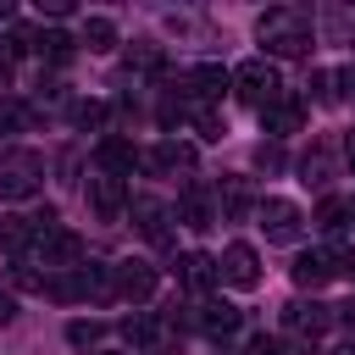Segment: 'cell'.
<instances>
[{"label": "cell", "instance_id": "obj_27", "mask_svg": "<svg viewBox=\"0 0 355 355\" xmlns=\"http://www.w3.org/2000/svg\"><path fill=\"white\" fill-rule=\"evenodd\" d=\"M100 333H105L100 322H72V327H67V344H78V349H89V344H94Z\"/></svg>", "mask_w": 355, "mask_h": 355}, {"label": "cell", "instance_id": "obj_18", "mask_svg": "<svg viewBox=\"0 0 355 355\" xmlns=\"http://www.w3.org/2000/svg\"><path fill=\"white\" fill-rule=\"evenodd\" d=\"M183 83H189V89H194V94H200V100H216V94H222V89H227V72H222V67H216V61H205V67H194V72H189V78H183Z\"/></svg>", "mask_w": 355, "mask_h": 355}, {"label": "cell", "instance_id": "obj_30", "mask_svg": "<svg viewBox=\"0 0 355 355\" xmlns=\"http://www.w3.org/2000/svg\"><path fill=\"white\" fill-rule=\"evenodd\" d=\"M244 355H283V344H277V338H266V333H255Z\"/></svg>", "mask_w": 355, "mask_h": 355}, {"label": "cell", "instance_id": "obj_6", "mask_svg": "<svg viewBox=\"0 0 355 355\" xmlns=\"http://www.w3.org/2000/svg\"><path fill=\"white\" fill-rule=\"evenodd\" d=\"M111 294L116 300H150L155 294V266L150 261H116L111 266Z\"/></svg>", "mask_w": 355, "mask_h": 355}, {"label": "cell", "instance_id": "obj_1", "mask_svg": "<svg viewBox=\"0 0 355 355\" xmlns=\"http://www.w3.org/2000/svg\"><path fill=\"white\" fill-rule=\"evenodd\" d=\"M255 39H261L272 55H305V50H311V17H305L300 6H272V11H261Z\"/></svg>", "mask_w": 355, "mask_h": 355}, {"label": "cell", "instance_id": "obj_34", "mask_svg": "<svg viewBox=\"0 0 355 355\" xmlns=\"http://www.w3.org/2000/svg\"><path fill=\"white\" fill-rule=\"evenodd\" d=\"M333 355H355V344H344V349H333Z\"/></svg>", "mask_w": 355, "mask_h": 355}, {"label": "cell", "instance_id": "obj_25", "mask_svg": "<svg viewBox=\"0 0 355 355\" xmlns=\"http://www.w3.org/2000/svg\"><path fill=\"white\" fill-rule=\"evenodd\" d=\"M311 94H316L322 105H333V100H338V78H333V72H311Z\"/></svg>", "mask_w": 355, "mask_h": 355}, {"label": "cell", "instance_id": "obj_29", "mask_svg": "<svg viewBox=\"0 0 355 355\" xmlns=\"http://www.w3.org/2000/svg\"><path fill=\"white\" fill-rule=\"evenodd\" d=\"M11 283H17V288H44V277H39L28 261H17V266H11Z\"/></svg>", "mask_w": 355, "mask_h": 355}, {"label": "cell", "instance_id": "obj_33", "mask_svg": "<svg viewBox=\"0 0 355 355\" xmlns=\"http://www.w3.org/2000/svg\"><path fill=\"white\" fill-rule=\"evenodd\" d=\"M344 161H349V172H355V133H344Z\"/></svg>", "mask_w": 355, "mask_h": 355}, {"label": "cell", "instance_id": "obj_26", "mask_svg": "<svg viewBox=\"0 0 355 355\" xmlns=\"http://www.w3.org/2000/svg\"><path fill=\"white\" fill-rule=\"evenodd\" d=\"M194 128H200V139H222V133H227V128H222V116H216L211 105H200V111H194Z\"/></svg>", "mask_w": 355, "mask_h": 355}, {"label": "cell", "instance_id": "obj_19", "mask_svg": "<svg viewBox=\"0 0 355 355\" xmlns=\"http://www.w3.org/2000/svg\"><path fill=\"white\" fill-rule=\"evenodd\" d=\"M89 200H94V211L111 222V216L122 211V178H94V183H89Z\"/></svg>", "mask_w": 355, "mask_h": 355}, {"label": "cell", "instance_id": "obj_21", "mask_svg": "<svg viewBox=\"0 0 355 355\" xmlns=\"http://www.w3.org/2000/svg\"><path fill=\"white\" fill-rule=\"evenodd\" d=\"M344 222H349V200H338V194H327L322 205H316V227L333 239V233H344Z\"/></svg>", "mask_w": 355, "mask_h": 355}, {"label": "cell", "instance_id": "obj_28", "mask_svg": "<svg viewBox=\"0 0 355 355\" xmlns=\"http://www.w3.org/2000/svg\"><path fill=\"white\" fill-rule=\"evenodd\" d=\"M78 122H83V128H100V122H105V105H100V100H78Z\"/></svg>", "mask_w": 355, "mask_h": 355}, {"label": "cell", "instance_id": "obj_35", "mask_svg": "<svg viewBox=\"0 0 355 355\" xmlns=\"http://www.w3.org/2000/svg\"><path fill=\"white\" fill-rule=\"evenodd\" d=\"M344 272H349V277H355V255H349V261H344Z\"/></svg>", "mask_w": 355, "mask_h": 355}, {"label": "cell", "instance_id": "obj_12", "mask_svg": "<svg viewBox=\"0 0 355 355\" xmlns=\"http://www.w3.org/2000/svg\"><path fill=\"white\" fill-rule=\"evenodd\" d=\"M100 166H105V178H133V166H144V155L128 139H100Z\"/></svg>", "mask_w": 355, "mask_h": 355}, {"label": "cell", "instance_id": "obj_3", "mask_svg": "<svg viewBox=\"0 0 355 355\" xmlns=\"http://www.w3.org/2000/svg\"><path fill=\"white\" fill-rule=\"evenodd\" d=\"M33 255L55 272H72V266H83V239L55 227V216L44 211V216H33Z\"/></svg>", "mask_w": 355, "mask_h": 355}, {"label": "cell", "instance_id": "obj_7", "mask_svg": "<svg viewBox=\"0 0 355 355\" xmlns=\"http://www.w3.org/2000/svg\"><path fill=\"white\" fill-rule=\"evenodd\" d=\"M216 277L233 283V288H255V283H261V261H255V250H250V244H227L222 261H216Z\"/></svg>", "mask_w": 355, "mask_h": 355}, {"label": "cell", "instance_id": "obj_17", "mask_svg": "<svg viewBox=\"0 0 355 355\" xmlns=\"http://www.w3.org/2000/svg\"><path fill=\"white\" fill-rule=\"evenodd\" d=\"M178 216H183V227H194V233H200V227H211V222H216V205H211V194H205V189H189V194H183V205H178Z\"/></svg>", "mask_w": 355, "mask_h": 355}, {"label": "cell", "instance_id": "obj_22", "mask_svg": "<svg viewBox=\"0 0 355 355\" xmlns=\"http://www.w3.org/2000/svg\"><path fill=\"white\" fill-rule=\"evenodd\" d=\"M83 44H89L94 55H105V50L116 44V28H111V17H89V22H83Z\"/></svg>", "mask_w": 355, "mask_h": 355}, {"label": "cell", "instance_id": "obj_31", "mask_svg": "<svg viewBox=\"0 0 355 355\" xmlns=\"http://www.w3.org/2000/svg\"><path fill=\"white\" fill-rule=\"evenodd\" d=\"M255 161L272 172V166H283V150H277V144H261V150H255Z\"/></svg>", "mask_w": 355, "mask_h": 355}, {"label": "cell", "instance_id": "obj_10", "mask_svg": "<svg viewBox=\"0 0 355 355\" xmlns=\"http://www.w3.org/2000/svg\"><path fill=\"white\" fill-rule=\"evenodd\" d=\"M144 166L161 172V178H172V172H194V144H183V139H161V144L144 155Z\"/></svg>", "mask_w": 355, "mask_h": 355}, {"label": "cell", "instance_id": "obj_16", "mask_svg": "<svg viewBox=\"0 0 355 355\" xmlns=\"http://www.w3.org/2000/svg\"><path fill=\"white\" fill-rule=\"evenodd\" d=\"M161 333H166V322H161V316H150V311H133V316H122V338H128L133 349H150Z\"/></svg>", "mask_w": 355, "mask_h": 355}, {"label": "cell", "instance_id": "obj_9", "mask_svg": "<svg viewBox=\"0 0 355 355\" xmlns=\"http://www.w3.org/2000/svg\"><path fill=\"white\" fill-rule=\"evenodd\" d=\"M194 327H200L205 338H233V333L244 327V311H239V305H227V300H205V305H200V316H194Z\"/></svg>", "mask_w": 355, "mask_h": 355}, {"label": "cell", "instance_id": "obj_20", "mask_svg": "<svg viewBox=\"0 0 355 355\" xmlns=\"http://www.w3.org/2000/svg\"><path fill=\"white\" fill-rule=\"evenodd\" d=\"M33 244V216H0V250L22 255Z\"/></svg>", "mask_w": 355, "mask_h": 355}, {"label": "cell", "instance_id": "obj_36", "mask_svg": "<svg viewBox=\"0 0 355 355\" xmlns=\"http://www.w3.org/2000/svg\"><path fill=\"white\" fill-rule=\"evenodd\" d=\"M349 211H355V205H349Z\"/></svg>", "mask_w": 355, "mask_h": 355}, {"label": "cell", "instance_id": "obj_4", "mask_svg": "<svg viewBox=\"0 0 355 355\" xmlns=\"http://www.w3.org/2000/svg\"><path fill=\"white\" fill-rule=\"evenodd\" d=\"M233 83H239V100H244V105H255V111H266V105H277V100H283V78H277V67H272L266 55L239 61V67H233Z\"/></svg>", "mask_w": 355, "mask_h": 355}, {"label": "cell", "instance_id": "obj_23", "mask_svg": "<svg viewBox=\"0 0 355 355\" xmlns=\"http://www.w3.org/2000/svg\"><path fill=\"white\" fill-rule=\"evenodd\" d=\"M28 50H39V55H50V61H67V55H72V39H67L61 28H50V33H33Z\"/></svg>", "mask_w": 355, "mask_h": 355}, {"label": "cell", "instance_id": "obj_32", "mask_svg": "<svg viewBox=\"0 0 355 355\" xmlns=\"http://www.w3.org/2000/svg\"><path fill=\"white\" fill-rule=\"evenodd\" d=\"M11 316H17V300H11V294H6V288H0V327H6V322H11Z\"/></svg>", "mask_w": 355, "mask_h": 355}, {"label": "cell", "instance_id": "obj_8", "mask_svg": "<svg viewBox=\"0 0 355 355\" xmlns=\"http://www.w3.org/2000/svg\"><path fill=\"white\" fill-rule=\"evenodd\" d=\"M344 261H349V255H338V250H305V255L294 261V283H300V288H322L333 272H344Z\"/></svg>", "mask_w": 355, "mask_h": 355}, {"label": "cell", "instance_id": "obj_11", "mask_svg": "<svg viewBox=\"0 0 355 355\" xmlns=\"http://www.w3.org/2000/svg\"><path fill=\"white\" fill-rule=\"evenodd\" d=\"M327 322H333V305H316V300H311V305H305V300L283 305V327H288V333H305V338H316Z\"/></svg>", "mask_w": 355, "mask_h": 355}, {"label": "cell", "instance_id": "obj_14", "mask_svg": "<svg viewBox=\"0 0 355 355\" xmlns=\"http://www.w3.org/2000/svg\"><path fill=\"white\" fill-rule=\"evenodd\" d=\"M261 122H266V133H272V139H288V133H300L305 105H300V100H277V105H266V111H261Z\"/></svg>", "mask_w": 355, "mask_h": 355}, {"label": "cell", "instance_id": "obj_24", "mask_svg": "<svg viewBox=\"0 0 355 355\" xmlns=\"http://www.w3.org/2000/svg\"><path fill=\"white\" fill-rule=\"evenodd\" d=\"M300 172H305V178H300V183H316V189H322V183H327V178H333V161H327V150H322V144H316V150H311V155H305V161H300Z\"/></svg>", "mask_w": 355, "mask_h": 355}, {"label": "cell", "instance_id": "obj_2", "mask_svg": "<svg viewBox=\"0 0 355 355\" xmlns=\"http://www.w3.org/2000/svg\"><path fill=\"white\" fill-rule=\"evenodd\" d=\"M44 189V155L17 144V150H0V200H28Z\"/></svg>", "mask_w": 355, "mask_h": 355}, {"label": "cell", "instance_id": "obj_15", "mask_svg": "<svg viewBox=\"0 0 355 355\" xmlns=\"http://www.w3.org/2000/svg\"><path fill=\"white\" fill-rule=\"evenodd\" d=\"M166 216H172V211H166L161 200H133V222H139V233H144L150 244H166V239H172V233H166Z\"/></svg>", "mask_w": 355, "mask_h": 355}, {"label": "cell", "instance_id": "obj_5", "mask_svg": "<svg viewBox=\"0 0 355 355\" xmlns=\"http://www.w3.org/2000/svg\"><path fill=\"white\" fill-rule=\"evenodd\" d=\"M255 227H261L272 244H294V239L305 233V211H300L294 200H261V205H255Z\"/></svg>", "mask_w": 355, "mask_h": 355}, {"label": "cell", "instance_id": "obj_13", "mask_svg": "<svg viewBox=\"0 0 355 355\" xmlns=\"http://www.w3.org/2000/svg\"><path fill=\"white\" fill-rule=\"evenodd\" d=\"M178 283H183L189 294H205V288L216 283V261H211V255H200V250L178 255Z\"/></svg>", "mask_w": 355, "mask_h": 355}]
</instances>
